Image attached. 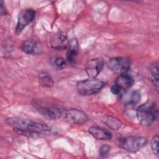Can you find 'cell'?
Wrapping results in <instances>:
<instances>
[{
	"instance_id": "1",
	"label": "cell",
	"mask_w": 159,
	"mask_h": 159,
	"mask_svg": "<svg viewBox=\"0 0 159 159\" xmlns=\"http://www.w3.org/2000/svg\"><path fill=\"white\" fill-rule=\"evenodd\" d=\"M6 122L20 134L32 135L48 132L50 130V128L45 124L22 118L10 117L6 119Z\"/></svg>"
},
{
	"instance_id": "2",
	"label": "cell",
	"mask_w": 159,
	"mask_h": 159,
	"mask_svg": "<svg viewBox=\"0 0 159 159\" xmlns=\"http://www.w3.org/2000/svg\"><path fill=\"white\" fill-rule=\"evenodd\" d=\"M136 114L141 125L149 126L153 124L157 117L158 108L155 103L147 102L137 108Z\"/></svg>"
},
{
	"instance_id": "3",
	"label": "cell",
	"mask_w": 159,
	"mask_h": 159,
	"mask_svg": "<svg viewBox=\"0 0 159 159\" xmlns=\"http://www.w3.org/2000/svg\"><path fill=\"white\" fill-rule=\"evenodd\" d=\"M104 86V81L91 78L89 79L78 81L76 84V89L80 94L89 96L98 93Z\"/></svg>"
},
{
	"instance_id": "4",
	"label": "cell",
	"mask_w": 159,
	"mask_h": 159,
	"mask_svg": "<svg viewBox=\"0 0 159 159\" xmlns=\"http://www.w3.org/2000/svg\"><path fill=\"white\" fill-rule=\"evenodd\" d=\"M147 142V139L143 137L130 136L119 139L118 145L124 150L134 153L144 147Z\"/></svg>"
},
{
	"instance_id": "5",
	"label": "cell",
	"mask_w": 159,
	"mask_h": 159,
	"mask_svg": "<svg viewBox=\"0 0 159 159\" xmlns=\"http://www.w3.org/2000/svg\"><path fill=\"white\" fill-rule=\"evenodd\" d=\"M34 105L39 113L48 120H56L61 116L60 109L56 106L45 104L40 101L35 102Z\"/></svg>"
},
{
	"instance_id": "6",
	"label": "cell",
	"mask_w": 159,
	"mask_h": 159,
	"mask_svg": "<svg viewBox=\"0 0 159 159\" xmlns=\"http://www.w3.org/2000/svg\"><path fill=\"white\" fill-rule=\"evenodd\" d=\"M107 65L112 71L119 74L128 73L130 69V61L125 57H114L108 61Z\"/></svg>"
},
{
	"instance_id": "7",
	"label": "cell",
	"mask_w": 159,
	"mask_h": 159,
	"mask_svg": "<svg viewBox=\"0 0 159 159\" xmlns=\"http://www.w3.org/2000/svg\"><path fill=\"white\" fill-rule=\"evenodd\" d=\"M35 15V12L32 9L22 10L18 16L17 26L15 29L16 34L17 35L20 34L24 29L34 20Z\"/></svg>"
},
{
	"instance_id": "8",
	"label": "cell",
	"mask_w": 159,
	"mask_h": 159,
	"mask_svg": "<svg viewBox=\"0 0 159 159\" xmlns=\"http://www.w3.org/2000/svg\"><path fill=\"white\" fill-rule=\"evenodd\" d=\"M65 120L72 124H82L88 120L86 114L81 110L77 109H70L64 112Z\"/></svg>"
},
{
	"instance_id": "9",
	"label": "cell",
	"mask_w": 159,
	"mask_h": 159,
	"mask_svg": "<svg viewBox=\"0 0 159 159\" xmlns=\"http://www.w3.org/2000/svg\"><path fill=\"white\" fill-rule=\"evenodd\" d=\"M104 66V61L101 58H94L89 60L85 65L87 75L92 78H95L101 72Z\"/></svg>"
},
{
	"instance_id": "10",
	"label": "cell",
	"mask_w": 159,
	"mask_h": 159,
	"mask_svg": "<svg viewBox=\"0 0 159 159\" xmlns=\"http://www.w3.org/2000/svg\"><path fill=\"white\" fill-rule=\"evenodd\" d=\"M69 44V41L65 35L58 33L53 35L50 39V45L54 49L62 50L66 49Z\"/></svg>"
},
{
	"instance_id": "11",
	"label": "cell",
	"mask_w": 159,
	"mask_h": 159,
	"mask_svg": "<svg viewBox=\"0 0 159 159\" xmlns=\"http://www.w3.org/2000/svg\"><path fill=\"white\" fill-rule=\"evenodd\" d=\"M133 84L134 79L128 73L119 74L115 81V84L117 85L122 91L126 90L130 88Z\"/></svg>"
},
{
	"instance_id": "12",
	"label": "cell",
	"mask_w": 159,
	"mask_h": 159,
	"mask_svg": "<svg viewBox=\"0 0 159 159\" xmlns=\"http://www.w3.org/2000/svg\"><path fill=\"white\" fill-rule=\"evenodd\" d=\"M89 133L98 140H111L112 138L111 133L101 127L93 126L89 128Z\"/></svg>"
},
{
	"instance_id": "13",
	"label": "cell",
	"mask_w": 159,
	"mask_h": 159,
	"mask_svg": "<svg viewBox=\"0 0 159 159\" xmlns=\"http://www.w3.org/2000/svg\"><path fill=\"white\" fill-rule=\"evenodd\" d=\"M78 42L76 39H72L69 41L68 50L66 53V60L70 63H74L75 58L78 53Z\"/></svg>"
},
{
	"instance_id": "14",
	"label": "cell",
	"mask_w": 159,
	"mask_h": 159,
	"mask_svg": "<svg viewBox=\"0 0 159 159\" xmlns=\"http://www.w3.org/2000/svg\"><path fill=\"white\" fill-rule=\"evenodd\" d=\"M38 45L39 44L34 40L28 39L22 43L21 50L27 54H35L39 50Z\"/></svg>"
},
{
	"instance_id": "15",
	"label": "cell",
	"mask_w": 159,
	"mask_h": 159,
	"mask_svg": "<svg viewBox=\"0 0 159 159\" xmlns=\"http://www.w3.org/2000/svg\"><path fill=\"white\" fill-rule=\"evenodd\" d=\"M39 81L41 86L46 88H50L52 86L53 84V81L52 77L50 76V75L46 73L40 74Z\"/></svg>"
},
{
	"instance_id": "16",
	"label": "cell",
	"mask_w": 159,
	"mask_h": 159,
	"mask_svg": "<svg viewBox=\"0 0 159 159\" xmlns=\"http://www.w3.org/2000/svg\"><path fill=\"white\" fill-rule=\"evenodd\" d=\"M150 71L152 76V80L153 83L156 87V89L158 90V66L157 63H154L152 65L150 68Z\"/></svg>"
},
{
	"instance_id": "17",
	"label": "cell",
	"mask_w": 159,
	"mask_h": 159,
	"mask_svg": "<svg viewBox=\"0 0 159 159\" xmlns=\"http://www.w3.org/2000/svg\"><path fill=\"white\" fill-rule=\"evenodd\" d=\"M105 123L108 127L114 130L118 129L122 125L121 122L118 119L114 117H111V116L108 117L106 119Z\"/></svg>"
},
{
	"instance_id": "18",
	"label": "cell",
	"mask_w": 159,
	"mask_h": 159,
	"mask_svg": "<svg viewBox=\"0 0 159 159\" xmlns=\"http://www.w3.org/2000/svg\"><path fill=\"white\" fill-rule=\"evenodd\" d=\"M140 99V93L139 91L135 90L132 91L130 96V101H129V104L130 105H135L139 102Z\"/></svg>"
},
{
	"instance_id": "19",
	"label": "cell",
	"mask_w": 159,
	"mask_h": 159,
	"mask_svg": "<svg viewBox=\"0 0 159 159\" xmlns=\"http://www.w3.org/2000/svg\"><path fill=\"white\" fill-rule=\"evenodd\" d=\"M151 147L153 153L156 155H158V136L155 135L151 141Z\"/></svg>"
},
{
	"instance_id": "20",
	"label": "cell",
	"mask_w": 159,
	"mask_h": 159,
	"mask_svg": "<svg viewBox=\"0 0 159 159\" xmlns=\"http://www.w3.org/2000/svg\"><path fill=\"white\" fill-rule=\"evenodd\" d=\"M54 64L56 67H57L58 68H60V69H62V68H65L66 65V61L65 60V59L63 58L62 57H56L55 58Z\"/></svg>"
},
{
	"instance_id": "21",
	"label": "cell",
	"mask_w": 159,
	"mask_h": 159,
	"mask_svg": "<svg viewBox=\"0 0 159 159\" xmlns=\"http://www.w3.org/2000/svg\"><path fill=\"white\" fill-rule=\"evenodd\" d=\"M110 148L111 147L107 145H102L100 148V151H99V154H100L101 157H104L106 155H107L110 150Z\"/></svg>"
},
{
	"instance_id": "22",
	"label": "cell",
	"mask_w": 159,
	"mask_h": 159,
	"mask_svg": "<svg viewBox=\"0 0 159 159\" xmlns=\"http://www.w3.org/2000/svg\"><path fill=\"white\" fill-rule=\"evenodd\" d=\"M111 92L114 94H116L118 95L119 94H120V93L122 91L117 85H116L115 84L111 87Z\"/></svg>"
},
{
	"instance_id": "23",
	"label": "cell",
	"mask_w": 159,
	"mask_h": 159,
	"mask_svg": "<svg viewBox=\"0 0 159 159\" xmlns=\"http://www.w3.org/2000/svg\"><path fill=\"white\" fill-rule=\"evenodd\" d=\"M4 4H3V1H1V14L2 16L4 14H6V10H5V7H4Z\"/></svg>"
}]
</instances>
